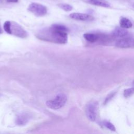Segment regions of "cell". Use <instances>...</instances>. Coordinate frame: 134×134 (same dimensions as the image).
<instances>
[{
  "label": "cell",
  "mask_w": 134,
  "mask_h": 134,
  "mask_svg": "<svg viewBox=\"0 0 134 134\" xmlns=\"http://www.w3.org/2000/svg\"><path fill=\"white\" fill-rule=\"evenodd\" d=\"M66 26L61 24H53L38 31L36 37L40 40L59 44H65L68 41V32Z\"/></svg>",
  "instance_id": "obj_1"
},
{
  "label": "cell",
  "mask_w": 134,
  "mask_h": 134,
  "mask_svg": "<svg viewBox=\"0 0 134 134\" xmlns=\"http://www.w3.org/2000/svg\"><path fill=\"white\" fill-rule=\"evenodd\" d=\"M5 31L9 34L14 35L21 38H25L28 36L27 31L18 23L13 21H6L3 25Z\"/></svg>",
  "instance_id": "obj_2"
},
{
  "label": "cell",
  "mask_w": 134,
  "mask_h": 134,
  "mask_svg": "<svg viewBox=\"0 0 134 134\" xmlns=\"http://www.w3.org/2000/svg\"><path fill=\"white\" fill-rule=\"evenodd\" d=\"M67 101L66 96L63 93L57 95L54 99L47 100L46 105L49 108L56 110L61 108L66 104Z\"/></svg>",
  "instance_id": "obj_3"
},
{
  "label": "cell",
  "mask_w": 134,
  "mask_h": 134,
  "mask_svg": "<svg viewBox=\"0 0 134 134\" xmlns=\"http://www.w3.org/2000/svg\"><path fill=\"white\" fill-rule=\"evenodd\" d=\"M28 11L38 17H42L47 13V7L39 3H32L28 7Z\"/></svg>",
  "instance_id": "obj_4"
},
{
  "label": "cell",
  "mask_w": 134,
  "mask_h": 134,
  "mask_svg": "<svg viewBox=\"0 0 134 134\" xmlns=\"http://www.w3.org/2000/svg\"><path fill=\"white\" fill-rule=\"evenodd\" d=\"M97 110L98 103L96 102H91L87 105L86 113L88 119L90 121L94 122L96 120Z\"/></svg>",
  "instance_id": "obj_5"
},
{
  "label": "cell",
  "mask_w": 134,
  "mask_h": 134,
  "mask_svg": "<svg viewBox=\"0 0 134 134\" xmlns=\"http://www.w3.org/2000/svg\"><path fill=\"white\" fill-rule=\"evenodd\" d=\"M117 47L121 48H128L134 47V38L131 37L125 36L120 38L116 42Z\"/></svg>",
  "instance_id": "obj_6"
},
{
  "label": "cell",
  "mask_w": 134,
  "mask_h": 134,
  "mask_svg": "<svg viewBox=\"0 0 134 134\" xmlns=\"http://www.w3.org/2000/svg\"><path fill=\"white\" fill-rule=\"evenodd\" d=\"M69 17L74 20L81 21H92L94 20V17L87 14L80 13H73L70 14Z\"/></svg>",
  "instance_id": "obj_7"
},
{
  "label": "cell",
  "mask_w": 134,
  "mask_h": 134,
  "mask_svg": "<svg viewBox=\"0 0 134 134\" xmlns=\"http://www.w3.org/2000/svg\"><path fill=\"white\" fill-rule=\"evenodd\" d=\"M31 119V115L27 112L20 114L16 119V123L19 126H24L28 123Z\"/></svg>",
  "instance_id": "obj_8"
},
{
  "label": "cell",
  "mask_w": 134,
  "mask_h": 134,
  "mask_svg": "<svg viewBox=\"0 0 134 134\" xmlns=\"http://www.w3.org/2000/svg\"><path fill=\"white\" fill-rule=\"evenodd\" d=\"M128 31L122 27H116L113 31V35L116 38H123L128 36Z\"/></svg>",
  "instance_id": "obj_9"
},
{
  "label": "cell",
  "mask_w": 134,
  "mask_h": 134,
  "mask_svg": "<svg viewBox=\"0 0 134 134\" xmlns=\"http://www.w3.org/2000/svg\"><path fill=\"white\" fill-rule=\"evenodd\" d=\"M84 38L90 43H95L98 39V36L93 33H86L83 35Z\"/></svg>",
  "instance_id": "obj_10"
},
{
  "label": "cell",
  "mask_w": 134,
  "mask_h": 134,
  "mask_svg": "<svg viewBox=\"0 0 134 134\" xmlns=\"http://www.w3.org/2000/svg\"><path fill=\"white\" fill-rule=\"evenodd\" d=\"M120 25L121 27L125 29H128L132 26V22L129 19L126 18H121L120 21Z\"/></svg>",
  "instance_id": "obj_11"
},
{
  "label": "cell",
  "mask_w": 134,
  "mask_h": 134,
  "mask_svg": "<svg viewBox=\"0 0 134 134\" xmlns=\"http://www.w3.org/2000/svg\"><path fill=\"white\" fill-rule=\"evenodd\" d=\"M87 2L94 5L104 7H109L110 6V4L109 3L105 2L99 1V0H98V1H89Z\"/></svg>",
  "instance_id": "obj_12"
},
{
  "label": "cell",
  "mask_w": 134,
  "mask_h": 134,
  "mask_svg": "<svg viewBox=\"0 0 134 134\" xmlns=\"http://www.w3.org/2000/svg\"><path fill=\"white\" fill-rule=\"evenodd\" d=\"M58 6L59 7L66 12H70L73 9V7L71 5L65 3H60L58 4Z\"/></svg>",
  "instance_id": "obj_13"
},
{
  "label": "cell",
  "mask_w": 134,
  "mask_h": 134,
  "mask_svg": "<svg viewBox=\"0 0 134 134\" xmlns=\"http://www.w3.org/2000/svg\"><path fill=\"white\" fill-rule=\"evenodd\" d=\"M134 94V88L127 89L124 91V95L125 97H128Z\"/></svg>",
  "instance_id": "obj_14"
},
{
  "label": "cell",
  "mask_w": 134,
  "mask_h": 134,
  "mask_svg": "<svg viewBox=\"0 0 134 134\" xmlns=\"http://www.w3.org/2000/svg\"><path fill=\"white\" fill-rule=\"evenodd\" d=\"M103 124L108 129H110L112 131H115L116 130V128H115L114 125L113 124H112L111 123L107 122V121H105L103 122Z\"/></svg>",
  "instance_id": "obj_15"
},
{
  "label": "cell",
  "mask_w": 134,
  "mask_h": 134,
  "mask_svg": "<svg viewBox=\"0 0 134 134\" xmlns=\"http://www.w3.org/2000/svg\"><path fill=\"white\" fill-rule=\"evenodd\" d=\"M114 93H111V94H110V95H108V96H107V97H106V99H105V103L106 104V103H107L108 101H110V100H111V99L114 96Z\"/></svg>",
  "instance_id": "obj_16"
},
{
  "label": "cell",
  "mask_w": 134,
  "mask_h": 134,
  "mask_svg": "<svg viewBox=\"0 0 134 134\" xmlns=\"http://www.w3.org/2000/svg\"><path fill=\"white\" fill-rule=\"evenodd\" d=\"M6 2L8 3H17L19 2V0H6Z\"/></svg>",
  "instance_id": "obj_17"
},
{
  "label": "cell",
  "mask_w": 134,
  "mask_h": 134,
  "mask_svg": "<svg viewBox=\"0 0 134 134\" xmlns=\"http://www.w3.org/2000/svg\"><path fill=\"white\" fill-rule=\"evenodd\" d=\"M3 32V31H2V29L1 28V24H0V34H2Z\"/></svg>",
  "instance_id": "obj_18"
},
{
  "label": "cell",
  "mask_w": 134,
  "mask_h": 134,
  "mask_svg": "<svg viewBox=\"0 0 134 134\" xmlns=\"http://www.w3.org/2000/svg\"><path fill=\"white\" fill-rule=\"evenodd\" d=\"M89 1H98V0H89Z\"/></svg>",
  "instance_id": "obj_19"
},
{
  "label": "cell",
  "mask_w": 134,
  "mask_h": 134,
  "mask_svg": "<svg viewBox=\"0 0 134 134\" xmlns=\"http://www.w3.org/2000/svg\"><path fill=\"white\" fill-rule=\"evenodd\" d=\"M132 85H133V86H134V80H133V81L132 82Z\"/></svg>",
  "instance_id": "obj_20"
}]
</instances>
